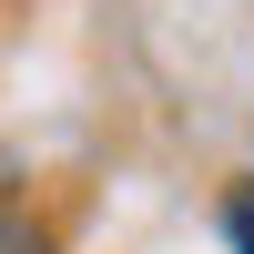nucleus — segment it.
Returning <instances> with one entry per match:
<instances>
[{
    "label": "nucleus",
    "mask_w": 254,
    "mask_h": 254,
    "mask_svg": "<svg viewBox=\"0 0 254 254\" xmlns=\"http://www.w3.org/2000/svg\"><path fill=\"white\" fill-rule=\"evenodd\" d=\"M0 254H51V234H41L31 214H0Z\"/></svg>",
    "instance_id": "f03ea898"
},
{
    "label": "nucleus",
    "mask_w": 254,
    "mask_h": 254,
    "mask_svg": "<svg viewBox=\"0 0 254 254\" xmlns=\"http://www.w3.org/2000/svg\"><path fill=\"white\" fill-rule=\"evenodd\" d=\"M214 234H224V254H254V173H234V183H224Z\"/></svg>",
    "instance_id": "f257e3e1"
}]
</instances>
